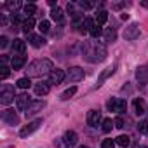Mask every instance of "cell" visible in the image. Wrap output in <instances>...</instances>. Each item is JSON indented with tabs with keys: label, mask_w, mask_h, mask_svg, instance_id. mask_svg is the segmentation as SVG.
I'll use <instances>...</instances> for the list:
<instances>
[{
	"label": "cell",
	"mask_w": 148,
	"mask_h": 148,
	"mask_svg": "<svg viewBox=\"0 0 148 148\" xmlns=\"http://www.w3.org/2000/svg\"><path fill=\"white\" fill-rule=\"evenodd\" d=\"M106 19H108V12H106V11H99V12H98V16H96V21H98V25H103V23H106Z\"/></svg>",
	"instance_id": "27"
},
{
	"label": "cell",
	"mask_w": 148,
	"mask_h": 148,
	"mask_svg": "<svg viewBox=\"0 0 148 148\" xmlns=\"http://www.w3.org/2000/svg\"><path fill=\"white\" fill-rule=\"evenodd\" d=\"M138 131L143 132V134H148V122H146V120L139 122V124H138Z\"/></svg>",
	"instance_id": "31"
},
{
	"label": "cell",
	"mask_w": 148,
	"mask_h": 148,
	"mask_svg": "<svg viewBox=\"0 0 148 148\" xmlns=\"http://www.w3.org/2000/svg\"><path fill=\"white\" fill-rule=\"evenodd\" d=\"M51 18H52L54 21H58V23H59V21L63 19V11H61L59 7H54V9L51 11Z\"/></svg>",
	"instance_id": "23"
},
{
	"label": "cell",
	"mask_w": 148,
	"mask_h": 148,
	"mask_svg": "<svg viewBox=\"0 0 148 148\" xmlns=\"http://www.w3.org/2000/svg\"><path fill=\"white\" fill-rule=\"evenodd\" d=\"M79 5H80L82 9H86V11H89V9H92V7H94V4H92V2H80Z\"/></svg>",
	"instance_id": "35"
},
{
	"label": "cell",
	"mask_w": 148,
	"mask_h": 148,
	"mask_svg": "<svg viewBox=\"0 0 148 148\" xmlns=\"http://www.w3.org/2000/svg\"><path fill=\"white\" fill-rule=\"evenodd\" d=\"M12 101H14V89L9 87V86H4L2 92H0V103H2V105H9Z\"/></svg>",
	"instance_id": "6"
},
{
	"label": "cell",
	"mask_w": 148,
	"mask_h": 148,
	"mask_svg": "<svg viewBox=\"0 0 148 148\" xmlns=\"http://www.w3.org/2000/svg\"><path fill=\"white\" fill-rule=\"evenodd\" d=\"M4 120H5V122H9V124H12V125L19 122L18 115H16L12 110H5V112H4Z\"/></svg>",
	"instance_id": "15"
},
{
	"label": "cell",
	"mask_w": 148,
	"mask_h": 148,
	"mask_svg": "<svg viewBox=\"0 0 148 148\" xmlns=\"http://www.w3.org/2000/svg\"><path fill=\"white\" fill-rule=\"evenodd\" d=\"M33 26H35V19H33V18H26V19L23 21V25H21V30H23L25 33H30V32L33 30Z\"/></svg>",
	"instance_id": "18"
},
{
	"label": "cell",
	"mask_w": 148,
	"mask_h": 148,
	"mask_svg": "<svg viewBox=\"0 0 148 148\" xmlns=\"http://www.w3.org/2000/svg\"><path fill=\"white\" fill-rule=\"evenodd\" d=\"M16 105H18V110H19V112H25V113H26L28 106L32 105V99H30L28 94H19V96L16 98Z\"/></svg>",
	"instance_id": "8"
},
{
	"label": "cell",
	"mask_w": 148,
	"mask_h": 148,
	"mask_svg": "<svg viewBox=\"0 0 148 148\" xmlns=\"http://www.w3.org/2000/svg\"><path fill=\"white\" fill-rule=\"evenodd\" d=\"M44 106H45V103H44V101H33V103L28 106V110H26V117H32V115L38 113Z\"/></svg>",
	"instance_id": "11"
},
{
	"label": "cell",
	"mask_w": 148,
	"mask_h": 148,
	"mask_svg": "<svg viewBox=\"0 0 148 148\" xmlns=\"http://www.w3.org/2000/svg\"><path fill=\"white\" fill-rule=\"evenodd\" d=\"M79 148H89V146H79Z\"/></svg>",
	"instance_id": "38"
},
{
	"label": "cell",
	"mask_w": 148,
	"mask_h": 148,
	"mask_svg": "<svg viewBox=\"0 0 148 148\" xmlns=\"http://www.w3.org/2000/svg\"><path fill=\"white\" fill-rule=\"evenodd\" d=\"M66 79V73H64V70H59V68H56V70H52L51 73H49V80H51V84H61L63 80Z\"/></svg>",
	"instance_id": "7"
},
{
	"label": "cell",
	"mask_w": 148,
	"mask_h": 148,
	"mask_svg": "<svg viewBox=\"0 0 148 148\" xmlns=\"http://www.w3.org/2000/svg\"><path fill=\"white\" fill-rule=\"evenodd\" d=\"M138 37H139V26H138L136 23L129 25V26L124 30V38H127V40H134V38H138Z\"/></svg>",
	"instance_id": "9"
},
{
	"label": "cell",
	"mask_w": 148,
	"mask_h": 148,
	"mask_svg": "<svg viewBox=\"0 0 148 148\" xmlns=\"http://www.w3.org/2000/svg\"><path fill=\"white\" fill-rule=\"evenodd\" d=\"M101 122H103V119H101V113H99L98 110H91V112L87 113V124H89L91 127H98Z\"/></svg>",
	"instance_id": "10"
},
{
	"label": "cell",
	"mask_w": 148,
	"mask_h": 148,
	"mask_svg": "<svg viewBox=\"0 0 148 148\" xmlns=\"http://www.w3.org/2000/svg\"><path fill=\"white\" fill-rule=\"evenodd\" d=\"M9 73H11V71H9V68L4 64L2 68H0V79H2V80H5V79L9 77Z\"/></svg>",
	"instance_id": "32"
},
{
	"label": "cell",
	"mask_w": 148,
	"mask_h": 148,
	"mask_svg": "<svg viewBox=\"0 0 148 148\" xmlns=\"http://www.w3.org/2000/svg\"><path fill=\"white\" fill-rule=\"evenodd\" d=\"M106 108H108L110 112L122 113V112H125L127 105H125V101H124V99H120V98H112V99L106 103Z\"/></svg>",
	"instance_id": "3"
},
{
	"label": "cell",
	"mask_w": 148,
	"mask_h": 148,
	"mask_svg": "<svg viewBox=\"0 0 148 148\" xmlns=\"http://www.w3.org/2000/svg\"><path fill=\"white\" fill-rule=\"evenodd\" d=\"M141 148H148V146H141Z\"/></svg>",
	"instance_id": "39"
},
{
	"label": "cell",
	"mask_w": 148,
	"mask_h": 148,
	"mask_svg": "<svg viewBox=\"0 0 148 148\" xmlns=\"http://www.w3.org/2000/svg\"><path fill=\"white\" fill-rule=\"evenodd\" d=\"M113 124H115V127H119V129H122L125 122H124V119H122V117H117V119L113 120Z\"/></svg>",
	"instance_id": "34"
},
{
	"label": "cell",
	"mask_w": 148,
	"mask_h": 148,
	"mask_svg": "<svg viewBox=\"0 0 148 148\" xmlns=\"http://www.w3.org/2000/svg\"><path fill=\"white\" fill-rule=\"evenodd\" d=\"M54 68H52V61L44 58V59H35L28 64V70H26V75L28 77H44L47 73H51Z\"/></svg>",
	"instance_id": "2"
},
{
	"label": "cell",
	"mask_w": 148,
	"mask_h": 148,
	"mask_svg": "<svg viewBox=\"0 0 148 148\" xmlns=\"http://www.w3.org/2000/svg\"><path fill=\"white\" fill-rule=\"evenodd\" d=\"M89 33H91V37H92V38H98V37L103 33V28H101V25H94V26L91 28V32H89Z\"/></svg>",
	"instance_id": "26"
},
{
	"label": "cell",
	"mask_w": 148,
	"mask_h": 148,
	"mask_svg": "<svg viewBox=\"0 0 148 148\" xmlns=\"http://www.w3.org/2000/svg\"><path fill=\"white\" fill-rule=\"evenodd\" d=\"M113 125H115V124L112 122V119H105V120H103V127H101V129H103V132H110Z\"/></svg>",
	"instance_id": "28"
},
{
	"label": "cell",
	"mask_w": 148,
	"mask_h": 148,
	"mask_svg": "<svg viewBox=\"0 0 148 148\" xmlns=\"http://www.w3.org/2000/svg\"><path fill=\"white\" fill-rule=\"evenodd\" d=\"M115 143H117L119 146H124V148H125V146H129V143H131V138L122 134V136H119V138H117V141H115Z\"/></svg>",
	"instance_id": "25"
},
{
	"label": "cell",
	"mask_w": 148,
	"mask_h": 148,
	"mask_svg": "<svg viewBox=\"0 0 148 148\" xmlns=\"http://www.w3.org/2000/svg\"><path fill=\"white\" fill-rule=\"evenodd\" d=\"M103 33H105V40H106V42H115L117 33H115V30H113V28H106Z\"/></svg>",
	"instance_id": "20"
},
{
	"label": "cell",
	"mask_w": 148,
	"mask_h": 148,
	"mask_svg": "<svg viewBox=\"0 0 148 148\" xmlns=\"http://www.w3.org/2000/svg\"><path fill=\"white\" fill-rule=\"evenodd\" d=\"M75 92H77V87L75 86H73V87H70V89H66L63 94H61V99L63 101H66V99H70L71 96H75Z\"/></svg>",
	"instance_id": "22"
},
{
	"label": "cell",
	"mask_w": 148,
	"mask_h": 148,
	"mask_svg": "<svg viewBox=\"0 0 148 148\" xmlns=\"http://www.w3.org/2000/svg\"><path fill=\"white\" fill-rule=\"evenodd\" d=\"M40 125H42V119H37V120L30 122L28 125L21 127V131H19V136H21V138H26V136H30L32 132H35V131H37Z\"/></svg>",
	"instance_id": "5"
},
{
	"label": "cell",
	"mask_w": 148,
	"mask_h": 148,
	"mask_svg": "<svg viewBox=\"0 0 148 148\" xmlns=\"http://www.w3.org/2000/svg\"><path fill=\"white\" fill-rule=\"evenodd\" d=\"M16 86H18L19 89H28V87L32 86V82H30V77H23V79H19V80L16 82Z\"/></svg>",
	"instance_id": "24"
},
{
	"label": "cell",
	"mask_w": 148,
	"mask_h": 148,
	"mask_svg": "<svg viewBox=\"0 0 148 148\" xmlns=\"http://www.w3.org/2000/svg\"><path fill=\"white\" fill-rule=\"evenodd\" d=\"M7 44H9V40H7V37H2V38H0V47H7Z\"/></svg>",
	"instance_id": "37"
},
{
	"label": "cell",
	"mask_w": 148,
	"mask_h": 148,
	"mask_svg": "<svg viewBox=\"0 0 148 148\" xmlns=\"http://www.w3.org/2000/svg\"><path fill=\"white\" fill-rule=\"evenodd\" d=\"M49 28H51V25H49V21H45V19H42V21L38 23V30H40L42 33H47V32H49Z\"/></svg>",
	"instance_id": "30"
},
{
	"label": "cell",
	"mask_w": 148,
	"mask_h": 148,
	"mask_svg": "<svg viewBox=\"0 0 148 148\" xmlns=\"http://www.w3.org/2000/svg\"><path fill=\"white\" fill-rule=\"evenodd\" d=\"M28 40H30V44L33 45V47H42L44 44H45V38L42 37V35H28Z\"/></svg>",
	"instance_id": "12"
},
{
	"label": "cell",
	"mask_w": 148,
	"mask_h": 148,
	"mask_svg": "<svg viewBox=\"0 0 148 148\" xmlns=\"http://www.w3.org/2000/svg\"><path fill=\"white\" fill-rule=\"evenodd\" d=\"M106 56H108L106 47H105L103 44L96 42V40L86 42V44L82 45V58H84L86 61H89V63H101V61L106 59Z\"/></svg>",
	"instance_id": "1"
},
{
	"label": "cell",
	"mask_w": 148,
	"mask_h": 148,
	"mask_svg": "<svg viewBox=\"0 0 148 148\" xmlns=\"http://www.w3.org/2000/svg\"><path fill=\"white\" fill-rule=\"evenodd\" d=\"M35 12H37V5H35V4H26V5H25V14L33 16Z\"/></svg>",
	"instance_id": "29"
},
{
	"label": "cell",
	"mask_w": 148,
	"mask_h": 148,
	"mask_svg": "<svg viewBox=\"0 0 148 148\" xmlns=\"http://www.w3.org/2000/svg\"><path fill=\"white\" fill-rule=\"evenodd\" d=\"M134 110L138 115H143L145 113V101L143 99H134Z\"/></svg>",
	"instance_id": "21"
},
{
	"label": "cell",
	"mask_w": 148,
	"mask_h": 148,
	"mask_svg": "<svg viewBox=\"0 0 148 148\" xmlns=\"http://www.w3.org/2000/svg\"><path fill=\"white\" fill-rule=\"evenodd\" d=\"M113 71H115V64H113V66H110V68H106V70L101 73V75H99V79H98V86H101V82H103L105 79H108Z\"/></svg>",
	"instance_id": "19"
},
{
	"label": "cell",
	"mask_w": 148,
	"mask_h": 148,
	"mask_svg": "<svg viewBox=\"0 0 148 148\" xmlns=\"http://www.w3.org/2000/svg\"><path fill=\"white\" fill-rule=\"evenodd\" d=\"M47 92H49V84H45V82L35 84V94L37 96H45Z\"/></svg>",
	"instance_id": "17"
},
{
	"label": "cell",
	"mask_w": 148,
	"mask_h": 148,
	"mask_svg": "<svg viewBox=\"0 0 148 148\" xmlns=\"http://www.w3.org/2000/svg\"><path fill=\"white\" fill-rule=\"evenodd\" d=\"M7 7H9V9H14V11H16L18 7H21V2H7Z\"/></svg>",
	"instance_id": "36"
},
{
	"label": "cell",
	"mask_w": 148,
	"mask_h": 148,
	"mask_svg": "<svg viewBox=\"0 0 148 148\" xmlns=\"http://www.w3.org/2000/svg\"><path fill=\"white\" fill-rule=\"evenodd\" d=\"M63 141H64L68 146L77 145V134L73 132V131H66V132H64V138H63Z\"/></svg>",
	"instance_id": "13"
},
{
	"label": "cell",
	"mask_w": 148,
	"mask_h": 148,
	"mask_svg": "<svg viewBox=\"0 0 148 148\" xmlns=\"http://www.w3.org/2000/svg\"><path fill=\"white\" fill-rule=\"evenodd\" d=\"M11 63H12V70H21L26 63V56H14Z\"/></svg>",
	"instance_id": "14"
},
{
	"label": "cell",
	"mask_w": 148,
	"mask_h": 148,
	"mask_svg": "<svg viewBox=\"0 0 148 148\" xmlns=\"http://www.w3.org/2000/svg\"><path fill=\"white\" fill-rule=\"evenodd\" d=\"M101 146H103V148H115V141H113V139H105Z\"/></svg>",
	"instance_id": "33"
},
{
	"label": "cell",
	"mask_w": 148,
	"mask_h": 148,
	"mask_svg": "<svg viewBox=\"0 0 148 148\" xmlns=\"http://www.w3.org/2000/svg\"><path fill=\"white\" fill-rule=\"evenodd\" d=\"M66 77H68V80H71V82H80V80H84L86 73H84V70H82V68L73 66V68H70V70H68Z\"/></svg>",
	"instance_id": "4"
},
{
	"label": "cell",
	"mask_w": 148,
	"mask_h": 148,
	"mask_svg": "<svg viewBox=\"0 0 148 148\" xmlns=\"http://www.w3.org/2000/svg\"><path fill=\"white\" fill-rule=\"evenodd\" d=\"M12 49L23 56V52L26 51V44H25V40H21V38H16V40L12 42Z\"/></svg>",
	"instance_id": "16"
}]
</instances>
